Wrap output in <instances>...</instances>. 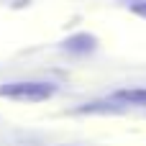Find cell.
<instances>
[{"label": "cell", "instance_id": "6da1fadb", "mask_svg": "<svg viewBox=\"0 0 146 146\" xmlns=\"http://www.w3.org/2000/svg\"><path fill=\"white\" fill-rule=\"evenodd\" d=\"M56 92L51 82H3L0 85V98L8 100H21V103H41L49 100Z\"/></svg>", "mask_w": 146, "mask_h": 146}, {"label": "cell", "instance_id": "7a4b0ae2", "mask_svg": "<svg viewBox=\"0 0 146 146\" xmlns=\"http://www.w3.org/2000/svg\"><path fill=\"white\" fill-rule=\"evenodd\" d=\"M113 103L118 105H133V108H146V87H126V90H115L110 95Z\"/></svg>", "mask_w": 146, "mask_h": 146}, {"label": "cell", "instance_id": "3957f363", "mask_svg": "<svg viewBox=\"0 0 146 146\" xmlns=\"http://www.w3.org/2000/svg\"><path fill=\"white\" fill-rule=\"evenodd\" d=\"M95 44H98L95 36H90V33H77V36H72V38L64 41V49H67V51H77V54H85V51H92Z\"/></svg>", "mask_w": 146, "mask_h": 146}, {"label": "cell", "instance_id": "277c9868", "mask_svg": "<svg viewBox=\"0 0 146 146\" xmlns=\"http://www.w3.org/2000/svg\"><path fill=\"white\" fill-rule=\"evenodd\" d=\"M131 10H133L136 15L146 18V0H139V3H133V5H131Z\"/></svg>", "mask_w": 146, "mask_h": 146}, {"label": "cell", "instance_id": "5b68a950", "mask_svg": "<svg viewBox=\"0 0 146 146\" xmlns=\"http://www.w3.org/2000/svg\"><path fill=\"white\" fill-rule=\"evenodd\" d=\"M128 3H131V5H133V3H139V0H128Z\"/></svg>", "mask_w": 146, "mask_h": 146}]
</instances>
